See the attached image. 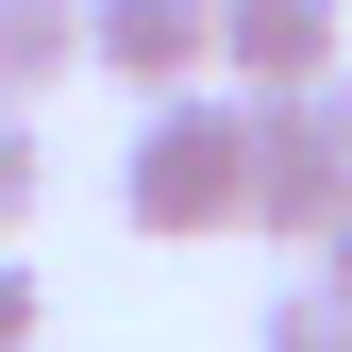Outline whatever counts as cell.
I'll return each instance as SVG.
<instances>
[{
    "instance_id": "1",
    "label": "cell",
    "mask_w": 352,
    "mask_h": 352,
    "mask_svg": "<svg viewBox=\"0 0 352 352\" xmlns=\"http://www.w3.org/2000/svg\"><path fill=\"white\" fill-rule=\"evenodd\" d=\"M118 218L135 235H252V84H168L118 151Z\"/></svg>"
},
{
    "instance_id": "2",
    "label": "cell",
    "mask_w": 352,
    "mask_h": 352,
    "mask_svg": "<svg viewBox=\"0 0 352 352\" xmlns=\"http://www.w3.org/2000/svg\"><path fill=\"white\" fill-rule=\"evenodd\" d=\"M336 218H352V118H336V84L319 101H252V235L319 252Z\"/></svg>"
},
{
    "instance_id": "3",
    "label": "cell",
    "mask_w": 352,
    "mask_h": 352,
    "mask_svg": "<svg viewBox=\"0 0 352 352\" xmlns=\"http://www.w3.org/2000/svg\"><path fill=\"white\" fill-rule=\"evenodd\" d=\"M352 51H336V0H218V84L252 101H319Z\"/></svg>"
},
{
    "instance_id": "4",
    "label": "cell",
    "mask_w": 352,
    "mask_h": 352,
    "mask_svg": "<svg viewBox=\"0 0 352 352\" xmlns=\"http://www.w3.org/2000/svg\"><path fill=\"white\" fill-rule=\"evenodd\" d=\"M84 34H101V67L168 101V84H218V0H84Z\"/></svg>"
},
{
    "instance_id": "5",
    "label": "cell",
    "mask_w": 352,
    "mask_h": 352,
    "mask_svg": "<svg viewBox=\"0 0 352 352\" xmlns=\"http://www.w3.org/2000/svg\"><path fill=\"white\" fill-rule=\"evenodd\" d=\"M67 67H101V34H84V0H0V101H51Z\"/></svg>"
},
{
    "instance_id": "6",
    "label": "cell",
    "mask_w": 352,
    "mask_h": 352,
    "mask_svg": "<svg viewBox=\"0 0 352 352\" xmlns=\"http://www.w3.org/2000/svg\"><path fill=\"white\" fill-rule=\"evenodd\" d=\"M252 352H352V302L336 285H285L269 319H252Z\"/></svg>"
},
{
    "instance_id": "7",
    "label": "cell",
    "mask_w": 352,
    "mask_h": 352,
    "mask_svg": "<svg viewBox=\"0 0 352 352\" xmlns=\"http://www.w3.org/2000/svg\"><path fill=\"white\" fill-rule=\"evenodd\" d=\"M34 185H51V135H34V101H0V235L34 218Z\"/></svg>"
},
{
    "instance_id": "8",
    "label": "cell",
    "mask_w": 352,
    "mask_h": 352,
    "mask_svg": "<svg viewBox=\"0 0 352 352\" xmlns=\"http://www.w3.org/2000/svg\"><path fill=\"white\" fill-rule=\"evenodd\" d=\"M34 319H51V285L17 269V235H0V352H34Z\"/></svg>"
},
{
    "instance_id": "9",
    "label": "cell",
    "mask_w": 352,
    "mask_h": 352,
    "mask_svg": "<svg viewBox=\"0 0 352 352\" xmlns=\"http://www.w3.org/2000/svg\"><path fill=\"white\" fill-rule=\"evenodd\" d=\"M319 285H336V302H352V218H336V235H319Z\"/></svg>"
},
{
    "instance_id": "10",
    "label": "cell",
    "mask_w": 352,
    "mask_h": 352,
    "mask_svg": "<svg viewBox=\"0 0 352 352\" xmlns=\"http://www.w3.org/2000/svg\"><path fill=\"white\" fill-rule=\"evenodd\" d=\"M336 118H352V67H336Z\"/></svg>"
}]
</instances>
